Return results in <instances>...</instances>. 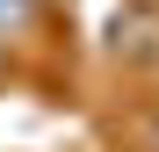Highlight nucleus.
<instances>
[{"instance_id":"f257e3e1","label":"nucleus","mask_w":159,"mask_h":152,"mask_svg":"<svg viewBox=\"0 0 159 152\" xmlns=\"http://www.w3.org/2000/svg\"><path fill=\"white\" fill-rule=\"evenodd\" d=\"M29 15H36V0H0V36H15Z\"/></svg>"},{"instance_id":"f03ea898","label":"nucleus","mask_w":159,"mask_h":152,"mask_svg":"<svg viewBox=\"0 0 159 152\" xmlns=\"http://www.w3.org/2000/svg\"><path fill=\"white\" fill-rule=\"evenodd\" d=\"M145 145H152V152H159V116H152V131H145Z\"/></svg>"},{"instance_id":"7ed1b4c3","label":"nucleus","mask_w":159,"mask_h":152,"mask_svg":"<svg viewBox=\"0 0 159 152\" xmlns=\"http://www.w3.org/2000/svg\"><path fill=\"white\" fill-rule=\"evenodd\" d=\"M145 7H159V0H145Z\"/></svg>"}]
</instances>
